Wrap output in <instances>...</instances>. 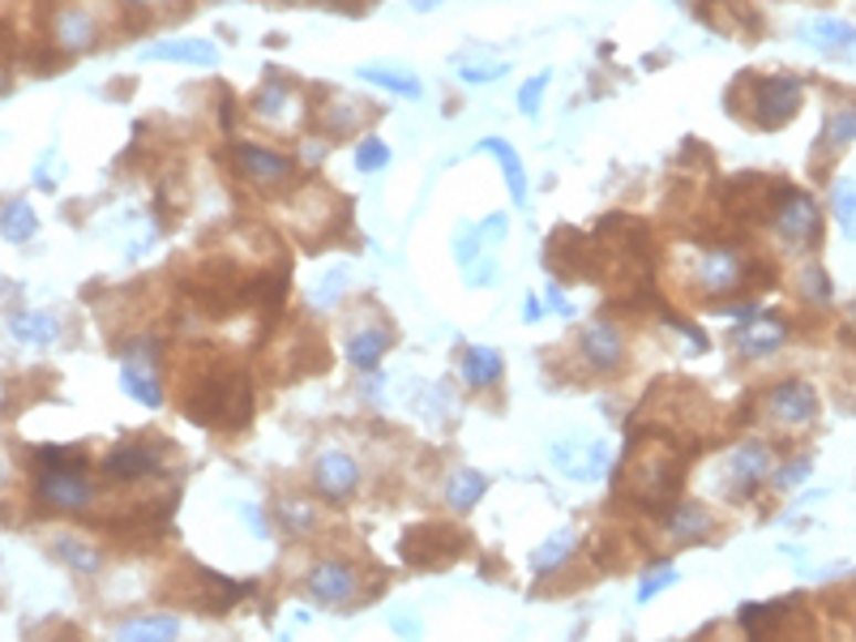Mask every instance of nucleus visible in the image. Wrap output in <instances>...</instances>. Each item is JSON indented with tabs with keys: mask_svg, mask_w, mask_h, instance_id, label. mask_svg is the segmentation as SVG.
Returning <instances> with one entry per match:
<instances>
[{
	"mask_svg": "<svg viewBox=\"0 0 856 642\" xmlns=\"http://www.w3.org/2000/svg\"><path fill=\"white\" fill-rule=\"evenodd\" d=\"M240 518L249 522V531H253L258 540H265V536H270V527H265V514L262 510H253V506H240Z\"/></svg>",
	"mask_w": 856,
	"mask_h": 642,
	"instance_id": "nucleus-44",
	"label": "nucleus"
},
{
	"mask_svg": "<svg viewBox=\"0 0 856 642\" xmlns=\"http://www.w3.org/2000/svg\"><path fill=\"white\" fill-rule=\"evenodd\" d=\"M771 467H775V449L766 442H741L724 458V472H720V497L728 501H745L754 497L762 484L771 480Z\"/></svg>",
	"mask_w": 856,
	"mask_h": 642,
	"instance_id": "nucleus-4",
	"label": "nucleus"
},
{
	"mask_svg": "<svg viewBox=\"0 0 856 642\" xmlns=\"http://www.w3.org/2000/svg\"><path fill=\"white\" fill-rule=\"evenodd\" d=\"M677 570H656V574H647L643 582H638V604H647V600H656L664 587H672L677 582Z\"/></svg>",
	"mask_w": 856,
	"mask_h": 642,
	"instance_id": "nucleus-42",
	"label": "nucleus"
},
{
	"mask_svg": "<svg viewBox=\"0 0 856 642\" xmlns=\"http://www.w3.org/2000/svg\"><path fill=\"white\" fill-rule=\"evenodd\" d=\"M801 296H805V300H814V304H831V300H835V291H831V275H826L823 266H814V261H810V266L801 270Z\"/></svg>",
	"mask_w": 856,
	"mask_h": 642,
	"instance_id": "nucleus-37",
	"label": "nucleus"
},
{
	"mask_svg": "<svg viewBox=\"0 0 856 642\" xmlns=\"http://www.w3.org/2000/svg\"><path fill=\"white\" fill-rule=\"evenodd\" d=\"M407 4H411V9H416V13H432V9H437V4H441V0H407Z\"/></svg>",
	"mask_w": 856,
	"mask_h": 642,
	"instance_id": "nucleus-50",
	"label": "nucleus"
},
{
	"mask_svg": "<svg viewBox=\"0 0 856 642\" xmlns=\"http://www.w3.org/2000/svg\"><path fill=\"white\" fill-rule=\"evenodd\" d=\"M283 4H292V0H283Z\"/></svg>",
	"mask_w": 856,
	"mask_h": 642,
	"instance_id": "nucleus-54",
	"label": "nucleus"
},
{
	"mask_svg": "<svg viewBox=\"0 0 856 642\" xmlns=\"http://www.w3.org/2000/svg\"><path fill=\"white\" fill-rule=\"evenodd\" d=\"M39 454V480H34V493L56 506V510H86L95 501V484L86 476V458L82 449H65V446H43L34 449Z\"/></svg>",
	"mask_w": 856,
	"mask_h": 642,
	"instance_id": "nucleus-2",
	"label": "nucleus"
},
{
	"mask_svg": "<svg viewBox=\"0 0 856 642\" xmlns=\"http://www.w3.org/2000/svg\"><path fill=\"white\" fill-rule=\"evenodd\" d=\"M801 34L810 43H818L823 52H853L856 48V27L844 18H814L810 27H801Z\"/></svg>",
	"mask_w": 856,
	"mask_h": 642,
	"instance_id": "nucleus-29",
	"label": "nucleus"
},
{
	"mask_svg": "<svg viewBox=\"0 0 856 642\" xmlns=\"http://www.w3.org/2000/svg\"><path fill=\"white\" fill-rule=\"evenodd\" d=\"M142 61H171V64H219V48L210 39H164V43H150L142 48Z\"/></svg>",
	"mask_w": 856,
	"mask_h": 642,
	"instance_id": "nucleus-21",
	"label": "nucleus"
},
{
	"mask_svg": "<svg viewBox=\"0 0 856 642\" xmlns=\"http://www.w3.org/2000/svg\"><path fill=\"white\" fill-rule=\"evenodd\" d=\"M766 416L784 428H805L818 416V390L810 382H784L766 394Z\"/></svg>",
	"mask_w": 856,
	"mask_h": 642,
	"instance_id": "nucleus-12",
	"label": "nucleus"
},
{
	"mask_svg": "<svg viewBox=\"0 0 856 642\" xmlns=\"http://www.w3.org/2000/svg\"><path fill=\"white\" fill-rule=\"evenodd\" d=\"M0 480H4V467H0Z\"/></svg>",
	"mask_w": 856,
	"mask_h": 642,
	"instance_id": "nucleus-52",
	"label": "nucleus"
},
{
	"mask_svg": "<svg viewBox=\"0 0 856 642\" xmlns=\"http://www.w3.org/2000/svg\"><path fill=\"white\" fill-rule=\"evenodd\" d=\"M801 99H805L801 77H792V73H775V77H766V82L758 86V95H754L758 125L762 128L789 125L792 116H796V107H801Z\"/></svg>",
	"mask_w": 856,
	"mask_h": 642,
	"instance_id": "nucleus-8",
	"label": "nucleus"
},
{
	"mask_svg": "<svg viewBox=\"0 0 856 642\" xmlns=\"http://www.w3.org/2000/svg\"><path fill=\"white\" fill-rule=\"evenodd\" d=\"M52 39H56V48H65V52H91L95 39H100V22H95V13L69 4V9L56 13V22H52Z\"/></svg>",
	"mask_w": 856,
	"mask_h": 642,
	"instance_id": "nucleus-20",
	"label": "nucleus"
},
{
	"mask_svg": "<svg viewBox=\"0 0 856 642\" xmlns=\"http://www.w3.org/2000/svg\"><path fill=\"white\" fill-rule=\"evenodd\" d=\"M523 318H528V321H540V318H544V304H540L535 296H528V300H523Z\"/></svg>",
	"mask_w": 856,
	"mask_h": 642,
	"instance_id": "nucleus-48",
	"label": "nucleus"
},
{
	"mask_svg": "<svg viewBox=\"0 0 856 642\" xmlns=\"http://www.w3.org/2000/svg\"><path fill=\"white\" fill-rule=\"evenodd\" d=\"M810 472H814V463L810 458H792L784 472H775L771 480H775V488H796L801 480H810Z\"/></svg>",
	"mask_w": 856,
	"mask_h": 642,
	"instance_id": "nucleus-43",
	"label": "nucleus"
},
{
	"mask_svg": "<svg viewBox=\"0 0 856 642\" xmlns=\"http://www.w3.org/2000/svg\"><path fill=\"white\" fill-rule=\"evenodd\" d=\"M56 557L65 561L69 570H77V574H100V566H103L100 552L86 545V540H73V536H61V540H56Z\"/></svg>",
	"mask_w": 856,
	"mask_h": 642,
	"instance_id": "nucleus-33",
	"label": "nucleus"
},
{
	"mask_svg": "<svg viewBox=\"0 0 856 642\" xmlns=\"http://www.w3.org/2000/svg\"><path fill=\"white\" fill-rule=\"evenodd\" d=\"M853 321H856V309H853Z\"/></svg>",
	"mask_w": 856,
	"mask_h": 642,
	"instance_id": "nucleus-53",
	"label": "nucleus"
},
{
	"mask_svg": "<svg viewBox=\"0 0 856 642\" xmlns=\"http://www.w3.org/2000/svg\"><path fill=\"white\" fill-rule=\"evenodd\" d=\"M784 339H789V321L784 318H758V321H745L741 330H732V348L745 355V360L780 352Z\"/></svg>",
	"mask_w": 856,
	"mask_h": 642,
	"instance_id": "nucleus-18",
	"label": "nucleus"
},
{
	"mask_svg": "<svg viewBox=\"0 0 856 642\" xmlns=\"http://www.w3.org/2000/svg\"><path fill=\"white\" fill-rule=\"evenodd\" d=\"M549 463H553V472H561L565 480L592 484L608 472L613 454H608V446H604L599 437H583V433H574V437H561V442L549 446Z\"/></svg>",
	"mask_w": 856,
	"mask_h": 642,
	"instance_id": "nucleus-5",
	"label": "nucleus"
},
{
	"mask_svg": "<svg viewBox=\"0 0 856 642\" xmlns=\"http://www.w3.org/2000/svg\"><path fill=\"white\" fill-rule=\"evenodd\" d=\"M103 472L112 480H142V476H155L159 472V449L150 442H125L103 458Z\"/></svg>",
	"mask_w": 856,
	"mask_h": 642,
	"instance_id": "nucleus-19",
	"label": "nucleus"
},
{
	"mask_svg": "<svg viewBox=\"0 0 856 642\" xmlns=\"http://www.w3.org/2000/svg\"><path fill=\"white\" fill-rule=\"evenodd\" d=\"M462 545L467 540H462L450 522H420V527H411L403 536V557L411 566H450L462 552Z\"/></svg>",
	"mask_w": 856,
	"mask_h": 642,
	"instance_id": "nucleus-6",
	"label": "nucleus"
},
{
	"mask_svg": "<svg viewBox=\"0 0 856 642\" xmlns=\"http://www.w3.org/2000/svg\"><path fill=\"white\" fill-rule=\"evenodd\" d=\"M711 527H716V518H711L707 506H698V501H681L677 510L664 518V531H668L672 545H698V540L711 536Z\"/></svg>",
	"mask_w": 856,
	"mask_h": 642,
	"instance_id": "nucleus-23",
	"label": "nucleus"
},
{
	"mask_svg": "<svg viewBox=\"0 0 856 642\" xmlns=\"http://www.w3.org/2000/svg\"><path fill=\"white\" fill-rule=\"evenodd\" d=\"M856 137V103L853 107H831L826 112V128H823V146H844Z\"/></svg>",
	"mask_w": 856,
	"mask_h": 642,
	"instance_id": "nucleus-35",
	"label": "nucleus"
},
{
	"mask_svg": "<svg viewBox=\"0 0 856 642\" xmlns=\"http://www.w3.org/2000/svg\"><path fill=\"white\" fill-rule=\"evenodd\" d=\"M356 591H361V574H356L352 566H343V561H317V566L309 570V578H304V596H309L313 604H326V609L352 604Z\"/></svg>",
	"mask_w": 856,
	"mask_h": 642,
	"instance_id": "nucleus-10",
	"label": "nucleus"
},
{
	"mask_svg": "<svg viewBox=\"0 0 856 642\" xmlns=\"http://www.w3.org/2000/svg\"><path fill=\"white\" fill-rule=\"evenodd\" d=\"M505 236V215H493L489 224L480 227V240H501Z\"/></svg>",
	"mask_w": 856,
	"mask_h": 642,
	"instance_id": "nucleus-46",
	"label": "nucleus"
},
{
	"mask_svg": "<svg viewBox=\"0 0 856 642\" xmlns=\"http://www.w3.org/2000/svg\"><path fill=\"white\" fill-rule=\"evenodd\" d=\"M322 155H326L322 142H304V159H322Z\"/></svg>",
	"mask_w": 856,
	"mask_h": 642,
	"instance_id": "nucleus-49",
	"label": "nucleus"
},
{
	"mask_svg": "<svg viewBox=\"0 0 856 642\" xmlns=\"http://www.w3.org/2000/svg\"><path fill=\"white\" fill-rule=\"evenodd\" d=\"M288 103H292V82L283 73H270L262 82V91L253 95V112L265 121H283L288 116Z\"/></svg>",
	"mask_w": 856,
	"mask_h": 642,
	"instance_id": "nucleus-31",
	"label": "nucleus"
},
{
	"mask_svg": "<svg viewBox=\"0 0 856 642\" xmlns=\"http://www.w3.org/2000/svg\"><path fill=\"white\" fill-rule=\"evenodd\" d=\"M484 493H489V480H484V472H476V467H455L446 484H441V497H446V506L455 514H471L480 501H484Z\"/></svg>",
	"mask_w": 856,
	"mask_h": 642,
	"instance_id": "nucleus-24",
	"label": "nucleus"
},
{
	"mask_svg": "<svg viewBox=\"0 0 856 642\" xmlns=\"http://www.w3.org/2000/svg\"><path fill=\"white\" fill-rule=\"evenodd\" d=\"M544 91H549V69H544V73H535L531 82H523V91H519V112H523V116H540Z\"/></svg>",
	"mask_w": 856,
	"mask_h": 642,
	"instance_id": "nucleus-40",
	"label": "nucleus"
},
{
	"mask_svg": "<svg viewBox=\"0 0 856 642\" xmlns=\"http://www.w3.org/2000/svg\"><path fill=\"white\" fill-rule=\"evenodd\" d=\"M313 488L330 501H347L361 488V463L347 449H322L313 463Z\"/></svg>",
	"mask_w": 856,
	"mask_h": 642,
	"instance_id": "nucleus-11",
	"label": "nucleus"
},
{
	"mask_svg": "<svg viewBox=\"0 0 856 642\" xmlns=\"http://www.w3.org/2000/svg\"><path fill=\"white\" fill-rule=\"evenodd\" d=\"M480 151H489V155L501 163L514 206H528V172H523V159L514 155V146H510L505 137H484V142H480Z\"/></svg>",
	"mask_w": 856,
	"mask_h": 642,
	"instance_id": "nucleus-28",
	"label": "nucleus"
},
{
	"mask_svg": "<svg viewBox=\"0 0 856 642\" xmlns=\"http://www.w3.org/2000/svg\"><path fill=\"white\" fill-rule=\"evenodd\" d=\"M274 514H279V522H283L288 531H313V527H317V510L304 506L300 497H279Z\"/></svg>",
	"mask_w": 856,
	"mask_h": 642,
	"instance_id": "nucleus-36",
	"label": "nucleus"
},
{
	"mask_svg": "<svg viewBox=\"0 0 856 642\" xmlns=\"http://www.w3.org/2000/svg\"><path fill=\"white\" fill-rule=\"evenodd\" d=\"M578 355H583V364L599 373V377H613L622 364H626V339H622V330L613 325L608 318H595L583 334H578Z\"/></svg>",
	"mask_w": 856,
	"mask_h": 642,
	"instance_id": "nucleus-7",
	"label": "nucleus"
},
{
	"mask_svg": "<svg viewBox=\"0 0 856 642\" xmlns=\"http://www.w3.org/2000/svg\"><path fill=\"white\" fill-rule=\"evenodd\" d=\"M386 163H390V146L382 137H364L361 146H356V167L361 172H382Z\"/></svg>",
	"mask_w": 856,
	"mask_h": 642,
	"instance_id": "nucleus-39",
	"label": "nucleus"
},
{
	"mask_svg": "<svg viewBox=\"0 0 856 642\" xmlns=\"http://www.w3.org/2000/svg\"><path fill=\"white\" fill-rule=\"evenodd\" d=\"M681 463L686 458H677V449H672L668 437L647 433L638 446L629 449V488H634V497L643 506L672 501L677 488H681Z\"/></svg>",
	"mask_w": 856,
	"mask_h": 642,
	"instance_id": "nucleus-3",
	"label": "nucleus"
},
{
	"mask_svg": "<svg viewBox=\"0 0 856 642\" xmlns=\"http://www.w3.org/2000/svg\"><path fill=\"white\" fill-rule=\"evenodd\" d=\"M818 227H823V215H818L814 197H805V193L796 189H789L780 197V206H775V231H780V240L810 245V240H818Z\"/></svg>",
	"mask_w": 856,
	"mask_h": 642,
	"instance_id": "nucleus-13",
	"label": "nucleus"
},
{
	"mask_svg": "<svg viewBox=\"0 0 856 642\" xmlns=\"http://www.w3.org/2000/svg\"><path fill=\"white\" fill-rule=\"evenodd\" d=\"M462 369V382L476 385V390H484V385H497L501 382V373H505V360L497 348H467L459 360Z\"/></svg>",
	"mask_w": 856,
	"mask_h": 642,
	"instance_id": "nucleus-27",
	"label": "nucleus"
},
{
	"mask_svg": "<svg viewBox=\"0 0 856 642\" xmlns=\"http://www.w3.org/2000/svg\"><path fill=\"white\" fill-rule=\"evenodd\" d=\"M34 231H39V219H34L31 201H9V206H0V236L9 240V245H27Z\"/></svg>",
	"mask_w": 856,
	"mask_h": 642,
	"instance_id": "nucleus-32",
	"label": "nucleus"
},
{
	"mask_svg": "<svg viewBox=\"0 0 856 642\" xmlns=\"http://www.w3.org/2000/svg\"><path fill=\"white\" fill-rule=\"evenodd\" d=\"M745 253L741 249H702L698 261H693V283L702 291H711V296H724V291H737L745 283Z\"/></svg>",
	"mask_w": 856,
	"mask_h": 642,
	"instance_id": "nucleus-9",
	"label": "nucleus"
},
{
	"mask_svg": "<svg viewBox=\"0 0 856 642\" xmlns=\"http://www.w3.org/2000/svg\"><path fill=\"white\" fill-rule=\"evenodd\" d=\"M121 385L133 403L142 407H164V390H159V373H155V352L150 343L129 348V355L121 360Z\"/></svg>",
	"mask_w": 856,
	"mask_h": 642,
	"instance_id": "nucleus-14",
	"label": "nucleus"
},
{
	"mask_svg": "<svg viewBox=\"0 0 856 642\" xmlns=\"http://www.w3.org/2000/svg\"><path fill=\"white\" fill-rule=\"evenodd\" d=\"M343 283H347V270H343V266H338V270H330L326 279L309 291V304H313L317 313H322V309H334V304H338V296H343Z\"/></svg>",
	"mask_w": 856,
	"mask_h": 642,
	"instance_id": "nucleus-38",
	"label": "nucleus"
},
{
	"mask_svg": "<svg viewBox=\"0 0 856 642\" xmlns=\"http://www.w3.org/2000/svg\"><path fill=\"white\" fill-rule=\"evenodd\" d=\"M9 334L27 348H52L61 339V318L56 313H39V309H27V313H13L9 318Z\"/></svg>",
	"mask_w": 856,
	"mask_h": 642,
	"instance_id": "nucleus-25",
	"label": "nucleus"
},
{
	"mask_svg": "<svg viewBox=\"0 0 856 642\" xmlns=\"http://www.w3.org/2000/svg\"><path fill=\"white\" fill-rule=\"evenodd\" d=\"M231 159H236V172H240L249 185H262V189L283 185V180L296 172L288 155H279V151H265V146H253V142H240V146L231 151Z\"/></svg>",
	"mask_w": 856,
	"mask_h": 642,
	"instance_id": "nucleus-15",
	"label": "nucleus"
},
{
	"mask_svg": "<svg viewBox=\"0 0 856 642\" xmlns=\"http://www.w3.org/2000/svg\"><path fill=\"white\" fill-rule=\"evenodd\" d=\"M189 578H194V582L185 587V596H180V600H185V604H194L198 612H228L231 604L240 600V591H244L240 582L210 574V570H198V566L189 570Z\"/></svg>",
	"mask_w": 856,
	"mask_h": 642,
	"instance_id": "nucleus-16",
	"label": "nucleus"
},
{
	"mask_svg": "<svg viewBox=\"0 0 856 642\" xmlns=\"http://www.w3.org/2000/svg\"><path fill=\"white\" fill-rule=\"evenodd\" d=\"M129 4H159V0H129Z\"/></svg>",
	"mask_w": 856,
	"mask_h": 642,
	"instance_id": "nucleus-51",
	"label": "nucleus"
},
{
	"mask_svg": "<svg viewBox=\"0 0 856 642\" xmlns=\"http://www.w3.org/2000/svg\"><path fill=\"white\" fill-rule=\"evenodd\" d=\"M180 407L201 428H244L253 420V385L240 369H228L223 360H215L185 382Z\"/></svg>",
	"mask_w": 856,
	"mask_h": 642,
	"instance_id": "nucleus-1",
	"label": "nucleus"
},
{
	"mask_svg": "<svg viewBox=\"0 0 856 642\" xmlns=\"http://www.w3.org/2000/svg\"><path fill=\"white\" fill-rule=\"evenodd\" d=\"M831 201H835V219H839V231H844L848 240H856V180H853V176L835 180Z\"/></svg>",
	"mask_w": 856,
	"mask_h": 642,
	"instance_id": "nucleus-34",
	"label": "nucleus"
},
{
	"mask_svg": "<svg viewBox=\"0 0 856 642\" xmlns=\"http://www.w3.org/2000/svg\"><path fill=\"white\" fill-rule=\"evenodd\" d=\"M549 309H553V313H561V318H574V304H570V300H565V296H561V291H557V283H553V288H549Z\"/></svg>",
	"mask_w": 856,
	"mask_h": 642,
	"instance_id": "nucleus-45",
	"label": "nucleus"
},
{
	"mask_svg": "<svg viewBox=\"0 0 856 642\" xmlns=\"http://www.w3.org/2000/svg\"><path fill=\"white\" fill-rule=\"evenodd\" d=\"M390 625H395L403 639H420V625H416L411 617H390Z\"/></svg>",
	"mask_w": 856,
	"mask_h": 642,
	"instance_id": "nucleus-47",
	"label": "nucleus"
},
{
	"mask_svg": "<svg viewBox=\"0 0 856 642\" xmlns=\"http://www.w3.org/2000/svg\"><path fill=\"white\" fill-rule=\"evenodd\" d=\"M395 343V330L382 325V321H361L352 334H347V360L361 369V373H373L382 364V355L390 352Z\"/></svg>",
	"mask_w": 856,
	"mask_h": 642,
	"instance_id": "nucleus-17",
	"label": "nucleus"
},
{
	"mask_svg": "<svg viewBox=\"0 0 856 642\" xmlns=\"http://www.w3.org/2000/svg\"><path fill=\"white\" fill-rule=\"evenodd\" d=\"M574 545H578V531L574 527H557L544 545L531 552V578H549V574H557L561 566L570 561V552H574Z\"/></svg>",
	"mask_w": 856,
	"mask_h": 642,
	"instance_id": "nucleus-26",
	"label": "nucleus"
},
{
	"mask_svg": "<svg viewBox=\"0 0 856 642\" xmlns=\"http://www.w3.org/2000/svg\"><path fill=\"white\" fill-rule=\"evenodd\" d=\"M356 77L377 82V86H386V91H395L403 99H420V77L411 69H398V64H364V69H356Z\"/></svg>",
	"mask_w": 856,
	"mask_h": 642,
	"instance_id": "nucleus-30",
	"label": "nucleus"
},
{
	"mask_svg": "<svg viewBox=\"0 0 856 642\" xmlns=\"http://www.w3.org/2000/svg\"><path fill=\"white\" fill-rule=\"evenodd\" d=\"M505 73H510V64H459V77L467 86H484V82H497Z\"/></svg>",
	"mask_w": 856,
	"mask_h": 642,
	"instance_id": "nucleus-41",
	"label": "nucleus"
},
{
	"mask_svg": "<svg viewBox=\"0 0 856 642\" xmlns=\"http://www.w3.org/2000/svg\"><path fill=\"white\" fill-rule=\"evenodd\" d=\"M112 634H116V642H176L180 639V617H171V612L125 617Z\"/></svg>",
	"mask_w": 856,
	"mask_h": 642,
	"instance_id": "nucleus-22",
	"label": "nucleus"
}]
</instances>
